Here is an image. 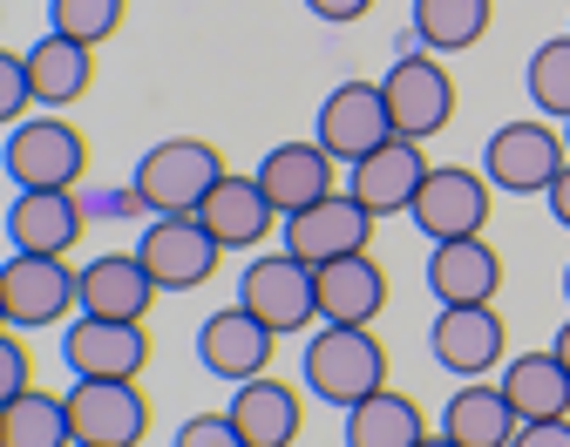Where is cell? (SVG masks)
I'll return each mask as SVG.
<instances>
[{
  "mask_svg": "<svg viewBox=\"0 0 570 447\" xmlns=\"http://www.w3.org/2000/svg\"><path fill=\"white\" fill-rule=\"evenodd\" d=\"M299 380L320 407H361L367 394L387 387V346L367 326H320L299 352Z\"/></svg>",
  "mask_w": 570,
  "mask_h": 447,
  "instance_id": "cell-1",
  "label": "cell"
},
{
  "mask_svg": "<svg viewBox=\"0 0 570 447\" xmlns=\"http://www.w3.org/2000/svg\"><path fill=\"white\" fill-rule=\"evenodd\" d=\"M0 170H8L14 190H82L89 136L55 109H35V116H21L8 129V142H0Z\"/></svg>",
  "mask_w": 570,
  "mask_h": 447,
  "instance_id": "cell-2",
  "label": "cell"
},
{
  "mask_svg": "<svg viewBox=\"0 0 570 447\" xmlns=\"http://www.w3.org/2000/svg\"><path fill=\"white\" fill-rule=\"evenodd\" d=\"M225 177V157H218V142H204V136H164V142H150L136 157V197L150 203V217H190L204 197H210V183Z\"/></svg>",
  "mask_w": 570,
  "mask_h": 447,
  "instance_id": "cell-3",
  "label": "cell"
},
{
  "mask_svg": "<svg viewBox=\"0 0 570 447\" xmlns=\"http://www.w3.org/2000/svg\"><path fill=\"white\" fill-rule=\"evenodd\" d=\"M563 163L570 149H563V129H550V116H517L503 129H489L482 142V177L503 197H543Z\"/></svg>",
  "mask_w": 570,
  "mask_h": 447,
  "instance_id": "cell-4",
  "label": "cell"
},
{
  "mask_svg": "<svg viewBox=\"0 0 570 447\" xmlns=\"http://www.w3.org/2000/svg\"><path fill=\"white\" fill-rule=\"evenodd\" d=\"M407 217H414V231H421L428 245L482 238L489 217H495V183H489L482 170H469V163H435V170L421 177Z\"/></svg>",
  "mask_w": 570,
  "mask_h": 447,
  "instance_id": "cell-5",
  "label": "cell"
},
{
  "mask_svg": "<svg viewBox=\"0 0 570 447\" xmlns=\"http://www.w3.org/2000/svg\"><path fill=\"white\" fill-rule=\"evenodd\" d=\"M381 96H387V116H394V136L407 142H428L455 122V74L428 54V48H401L381 74Z\"/></svg>",
  "mask_w": 570,
  "mask_h": 447,
  "instance_id": "cell-6",
  "label": "cell"
},
{
  "mask_svg": "<svg viewBox=\"0 0 570 447\" xmlns=\"http://www.w3.org/2000/svg\"><path fill=\"white\" fill-rule=\"evenodd\" d=\"M0 312H8L14 332H48L68 326V312H82V291H76V265L68 258H35L14 251L0 265Z\"/></svg>",
  "mask_w": 570,
  "mask_h": 447,
  "instance_id": "cell-7",
  "label": "cell"
},
{
  "mask_svg": "<svg viewBox=\"0 0 570 447\" xmlns=\"http://www.w3.org/2000/svg\"><path fill=\"white\" fill-rule=\"evenodd\" d=\"M238 306L272 326V332H306L320 319V298H313V265H299L293 251H252L238 271Z\"/></svg>",
  "mask_w": 570,
  "mask_h": 447,
  "instance_id": "cell-8",
  "label": "cell"
},
{
  "mask_svg": "<svg viewBox=\"0 0 570 447\" xmlns=\"http://www.w3.org/2000/svg\"><path fill=\"white\" fill-rule=\"evenodd\" d=\"M428 359L455 380H489L510 359V326L495 306H442L428 326Z\"/></svg>",
  "mask_w": 570,
  "mask_h": 447,
  "instance_id": "cell-9",
  "label": "cell"
},
{
  "mask_svg": "<svg viewBox=\"0 0 570 447\" xmlns=\"http://www.w3.org/2000/svg\"><path fill=\"white\" fill-rule=\"evenodd\" d=\"M374 210L361 203V197H346V190H333V197H320V203H306V210H293L278 224L285 231V251H293L299 265H333V258H353V251H367L374 245Z\"/></svg>",
  "mask_w": 570,
  "mask_h": 447,
  "instance_id": "cell-10",
  "label": "cell"
},
{
  "mask_svg": "<svg viewBox=\"0 0 570 447\" xmlns=\"http://www.w3.org/2000/svg\"><path fill=\"white\" fill-rule=\"evenodd\" d=\"M61 366H68V380H136L150 366V332L129 319L76 312L61 326Z\"/></svg>",
  "mask_w": 570,
  "mask_h": 447,
  "instance_id": "cell-11",
  "label": "cell"
},
{
  "mask_svg": "<svg viewBox=\"0 0 570 447\" xmlns=\"http://www.w3.org/2000/svg\"><path fill=\"white\" fill-rule=\"evenodd\" d=\"M313 136H320V149H326L333 163H361V157H374L381 142H394V116H387L381 82H340V89H326V102L313 116Z\"/></svg>",
  "mask_w": 570,
  "mask_h": 447,
  "instance_id": "cell-12",
  "label": "cell"
},
{
  "mask_svg": "<svg viewBox=\"0 0 570 447\" xmlns=\"http://www.w3.org/2000/svg\"><path fill=\"white\" fill-rule=\"evenodd\" d=\"M136 258L150 265V278H157V291H197L210 271H218V258H225V245L197 224V210L190 217H150L142 224V238H136Z\"/></svg>",
  "mask_w": 570,
  "mask_h": 447,
  "instance_id": "cell-13",
  "label": "cell"
},
{
  "mask_svg": "<svg viewBox=\"0 0 570 447\" xmlns=\"http://www.w3.org/2000/svg\"><path fill=\"white\" fill-rule=\"evenodd\" d=\"M0 224H8L14 251L68 258L82 245V231H89V203H82V190H14V203H8Z\"/></svg>",
  "mask_w": 570,
  "mask_h": 447,
  "instance_id": "cell-14",
  "label": "cell"
},
{
  "mask_svg": "<svg viewBox=\"0 0 570 447\" xmlns=\"http://www.w3.org/2000/svg\"><path fill=\"white\" fill-rule=\"evenodd\" d=\"M68 420L82 447H136L150 434V400L136 380H76L68 387Z\"/></svg>",
  "mask_w": 570,
  "mask_h": 447,
  "instance_id": "cell-15",
  "label": "cell"
},
{
  "mask_svg": "<svg viewBox=\"0 0 570 447\" xmlns=\"http://www.w3.org/2000/svg\"><path fill=\"white\" fill-rule=\"evenodd\" d=\"M272 346L278 332L258 326L245 306H225V312H210L197 319V366L210 372V380H258V372H272Z\"/></svg>",
  "mask_w": 570,
  "mask_h": 447,
  "instance_id": "cell-16",
  "label": "cell"
},
{
  "mask_svg": "<svg viewBox=\"0 0 570 447\" xmlns=\"http://www.w3.org/2000/svg\"><path fill=\"white\" fill-rule=\"evenodd\" d=\"M258 190L272 197V210L278 217H293V210H306V203H320V197H333L340 190V163L320 149V136H299V142H272L265 157H258Z\"/></svg>",
  "mask_w": 570,
  "mask_h": 447,
  "instance_id": "cell-17",
  "label": "cell"
},
{
  "mask_svg": "<svg viewBox=\"0 0 570 447\" xmlns=\"http://www.w3.org/2000/svg\"><path fill=\"white\" fill-rule=\"evenodd\" d=\"M76 291H82V312L129 319V326H142L157 306V278L136 251H96L89 265H76Z\"/></svg>",
  "mask_w": 570,
  "mask_h": 447,
  "instance_id": "cell-18",
  "label": "cell"
},
{
  "mask_svg": "<svg viewBox=\"0 0 570 447\" xmlns=\"http://www.w3.org/2000/svg\"><path fill=\"white\" fill-rule=\"evenodd\" d=\"M428 170H435V163H428V149L407 142V136H394V142L374 149V157L346 163V197H361L374 217H407V203H414V190H421Z\"/></svg>",
  "mask_w": 570,
  "mask_h": 447,
  "instance_id": "cell-19",
  "label": "cell"
},
{
  "mask_svg": "<svg viewBox=\"0 0 570 447\" xmlns=\"http://www.w3.org/2000/svg\"><path fill=\"white\" fill-rule=\"evenodd\" d=\"M197 224H204V231L218 238L225 251H265L272 224H285V217L272 210V197L258 190V177H238V170H225L218 183H210V197L197 203Z\"/></svg>",
  "mask_w": 570,
  "mask_h": 447,
  "instance_id": "cell-20",
  "label": "cell"
},
{
  "mask_svg": "<svg viewBox=\"0 0 570 447\" xmlns=\"http://www.w3.org/2000/svg\"><path fill=\"white\" fill-rule=\"evenodd\" d=\"M313 298H320V326H374L387 312V271L374 251H353L313 271Z\"/></svg>",
  "mask_w": 570,
  "mask_h": 447,
  "instance_id": "cell-21",
  "label": "cell"
},
{
  "mask_svg": "<svg viewBox=\"0 0 570 447\" xmlns=\"http://www.w3.org/2000/svg\"><path fill=\"white\" fill-rule=\"evenodd\" d=\"M428 291L435 306H495L503 291V251L489 238H449L428 251Z\"/></svg>",
  "mask_w": 570,
  "mask_h": 447,
  "instance_id": "cell-22",
  "label": "cell"
},
{
  "mask_svg": "<svg viewBox=\"0 0 570 447\" xmlns=\"http://www.w3.org/2000/svg\"><path fill=\"white\" fill-rule=\"evenodd\" d=\"M21 61H28V96H35V109H55L61 116V109H76L96 89V48L68 41L55 28H41V41L21 48Z\"/></svg>",
  "mask_w": 570,
  "mask_h": 447,
  "instance_id": "cell-23",
  "label": "cell"
},
{
  "mask_svg": "<svg viewBox=\"0 0 570 447\" xmlns=\"http://www.w3.org/2000/svg\"><path fill=\"white\" fill-rule=\"evenodd\" d=\"M225 414L245 434V447H293L299 427H306V394L272 380V372H258V380H238V394H232Z\"/></svg>",
  "mask_w": 570,
  "mask_h": 447,
  "instance_id": "cell-24",
  "label": "cell"
},
{
  "mask_svg": "<svg viewBox=\"0 0 570 447\" xmlns=\"http://www.w3.org/2000/svg\"><path fill=\"white\" fill-rule=\"evenodd\" d=\"M455 447H510L517 440V407L503 400L495 380H462L449 400H442V420H435Z\"/></svg>",
  "mask_w": 570,
  "mask_h": 447,
  "instance_id": "cell-25",
  "label": "cell"
},
{
  "mask_svg": "<svg viewBox=\"0 0 570 447\" xmlns=\"http://www.w3.org/2000/svg\"><path fill=\"white\" fill-rule=\"evenodd\" d=\"M495 387H503V400L517 407V420H570V372H563V359L550 346L503 359Z\"/></svg>",
  "mask_w": 570,
  "mask_h": 447,
  "instance_id": "cell-26",
  "label": "cell"
},
{
  "mask_svg": "<svg viewBox=\"0 0 570 447\" xmlns=\"http://www.w3.org/2000/svg\"><path fill=\"white\" fill-rule=\"evenodd\" d=\"M489 21H495V0H414V14H407L414 48H428V54L475 48L489 34Z\"/></svg>",
  "mask_w": 570,
  "mask_h": 447,
  "instance_id": "cell-27",
  "label": "cell"
},
{
  "mask_svg": "<svg viewBox=\"0 0 570 447\" xmlns=\"http://www.w3.org/2000/svg\"><path fill=\"white\" fill-rule=\"evenodd\" d=\"M421 434H428V414L401 387H381L361 407H346V447H414Z\"/></svg>",
  "mask_w": 570,
  "mask_h": 447,
  "instance_id": "cell-28",
  "label": "cell"
},
{
  "mask_svg": "<svg viewBox=\"0 0 570 447\" xmlns=\"http://www.w3.org/2000/svg\"><path fill=\"white\" fill-rule=\"evenodd\" d=\"M0 447H76L68 394L28 387L21 400H8V407H0Z\"/></svg>",
  "mask_w": 570,
  "mask_h": 447,
  "instance_id": "cell-29",
  "label": "cell"
},
{
  "mask_svg": "<svg viewBox=\"0 0 570 447\" xmlns=\"http://www.w3.org/2000/svg\"><path fill=\"white\" fill-rule=\"evenodd\" d=\"M523 89H530V109H537V116L570 122V34H557V41H543V48L530 54Z\"/></svg>",
  "mask_w": 570,
  "mask_h": 447,
  "instance_id": "cell-30",
  "label": "cell"
},
{
  "mask_svg": "<svg viewBox=\"0 0 570 447\" xmlns=\"http://www.w3.org/2000/svg\"><path fill=\"white\" fill-rule=\"evenodd\" d=\"M122 21H129V0H48V28L68 34V41H82V48L116 41Z\"/></svg>",
  "mask_w": 570,
  "mask_h": 447,
  "instance_id": "cell-31",
  "label": "cell"
},
{
  "mask_svg": "<svg viewBox=\"0 0 570 447\" xmlns=\"http://www.w3.org/2000/svg\"><path fill=\"white\" fill-rule=\"evenodd\" d=\"M28 387H35V352H28V332L0 326V407L21 400Z\"/></svg>",
  "mask_w": 570,
  "mask_h": 447,
  "instance_id": "cell-32",
  "label": "cell"
},
{
  "mask_svg": "<svg viewBox=\"0 0 570 447\" xmlns=\"http://www.w3.org/2000/svg\"><path fill=\"white\" fill-rule=\"evenodd\" d=\"M28 109H35V96H28V61L0 48V129H14Z\"/></svg>",
  "mask_w": 570,
  "mask_h": 447,
  "instance_id": "cell-33",
  "label": "cell"
},
{
  "mask_svg": "<svg viewBox=\"0 0 570 447\" xmlns=\"http://www.w3.org/2000/svg\"><path fill=\"white\" fill-rule=\"evenodd\" d=\"M82 203H89V217H102V224H150V203L136 197V183H116V190H82Z\"/></svg>",
  "mask_w": 570,
  "mask_h": 447,
  "instance_id": "cell-34",
  "label": "cell"
},
{
  "mask_svg": "<svg viewBox=\"0 0 570 447\" xmlns=\"http://www.w3.org/2000/svg\"><path fill=\"white\" fill-rule=\"evenodd\" d=\"M170 447H245V434L232 427V414H190L170 434Z\"/></svg>",
  "mask_w": 570,
  "mask_h": 447,
  "instance_id": "cell-35",
  "label": "cell"
},
{
  "mask_svg": "<svg viewBox=\"0 0 570 447\" xmlns=\"http://www.w3.org/2000/svg\"><path fill=\"white\" fill-rule=\"evenodd\" d=\"M299 8H306L313 21H326V28H346V21L374 14V0H299Z\"/></svg>",
  "mask_w": 570,
  "mask_h": 447,
  "instance_id": "cell-36",
  "label": "cell"
},
{
  "mask_svg": "<svg viewBox=\"0 0 570 447\" xmlns=\"http://www.w3.org/2000/svg\"><path fill=\"white\" fill-rule=\"evenodd\" d=\"M510 447H570V420H523Z\"/></svg>",
  "mask_w": 570,
  "mask_h": 447,
  "instance_id": "cell-37",
  "label": "cell"
},
{
  "mask_svg": "<svg viewBox=\"0 0 570 447\" xmlns=\"http://www.w3.org/2000/svg\"><path fill=\"white\" fill-rule=\"evenodd\" d=\"M543 203H550V217H557V224H563V231H570V163L557 170V183L543 190Z\"/></svg>",
  "mask_w": 570,
  "mask_h": 447,
  "instance_id": "cell-38",
  "label": "cell"
},
{
  "mask_svg": "<svg viewBox=\"0 0 570 447\" xmlns=\"http://www.w3.org/2000/svg\"><path fill=\"white\" fill-rule=\"evenodd\" d=\"M550 352H557V359H563V372H570V319L557 326V339H550Z\"/></svg>",
  "mask_w": 570,
  "mask_h": 447,
  "instance_id": "cell-39",
  "label": "cell"
},
{
  "mask_svg": "<svg viewBox=\"0 0 570 447\" xmlns=\"http://www.w3.org/2000/svg\"><path fill=\"white\" fill-rule=\"evenodd\" d=\"M414 447H455V440H449V434H442V427H435V434H421V440H414Z\"/></svg>",
  "mask_w": 570,
  "mask_h": 447,
  "instance_id": "cell-40",
  "label": "cell"
},
{
  "mask_svg": "<svg viewBox=\"0 0 570 447\" xmlns=\"http://www.w3.org/2000/svg\"><path fill=\"white\" fill-rule=\"evenodd\" d=\"M563 298H570V265H563Z\"/></svg>",
  "mask_w": 570,
  "mask_h": 447,
  "instance_id": "cell-41",
  "label": "cell"
},
{
  "mask_svg": "<svg viewBox=\"0 0 570 447\" xmlns=\"http://www.w3.org/2000/svg\"><path fill=\"white\" fill-rule=\"evenodd\" d=\"M563 149H570V122H563Z\"/></svg>",
  "mask_w": 570,
  "mask_h": 447,
  "instance_id": "cell-42",
  "label": "cell"
},
{
  "mask_svg": "<svg viewBox=\"0 0 570 447\" xmlns=\"http://www.w3.org/2000/svg\"><path fill=\"white\" fill-rule=\"evenodd\" d=\"M0 326H8V312H0Z\"/></svg>",
  "mask_w": 570,
  "mask_h": 447,
  "instance_id": "cell-43",
  "label": "cell"
},
{
  "mask_svg": "<svg viewBox=\"0 0 570 447\" xmlns=\"http://www.w3.org/2000/svg\"><path fill=\"white\" fill-rule=\"evenodd\" d=\"M563 34H570V28H563Z\"/></svg>",
  "mask_w": 570,
  "mask_h": 447,
  "instance_id": "cell-44",
  "label": "cell"
},
{
  "mask_svg": "<svg viewBox=\"0 0 570 447\" xmlns=\"http://www.w3.org/2000/svg\"><path fill=\"white\" fill-rule=\"evenodd\" d=\"M76 447H82V440H76Z\"/></svg>",
  "mask_w": 570,
  "mask_h": 447,
  "instance_id": "cell-45",
  "label": "cell"
}]
</instances>
